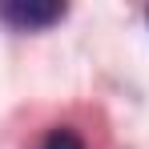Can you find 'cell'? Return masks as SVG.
<instances>
[{
	"label": "cell",
	"mask_w": 149,
	"mask_h": 149,
	"mask_svg": "<svg viewBox=\"0 0 149 149\" xmlns=\"http://www.w3.org/2000/svg\"><path fill=\"white\" fill-rule=\"evenodd\" d=\"M145 24H149V8H145Z\"/></svg>",
	"instance_id": "cell-3"
},
{
	"label": "cell",
	"mask_w": 149,
	"mask_h": 149,
	"mask_svg": "<svg viewBox=\"0 0 149 149\" xmlns=\"http://www.w3.org/2000/svg\"><path fill=\"white\" fill-rule=\"evenodd\" d=\"M40 149H85V137L77 133L73 125H56V129H49V133H45Z\"/></svg>",
	"instance_id": "cell-2"
},
{
	"label": "cell",
	"mask_w": 149,
	"mask_h": 149,
	"mask_svg": "<svg viewBox=\"0 0 149 149\" xmlns=\"http://www.w3.org/2000/svg\"><path fill=\"white\" fill-rule=\"evenodd\" d=\"M65 4L56 0H8L0 4V20L16 32H40V28H52L56 20H65Z\"/></svg>",
	"instance_id": "cell-1"
}]
</instances>
